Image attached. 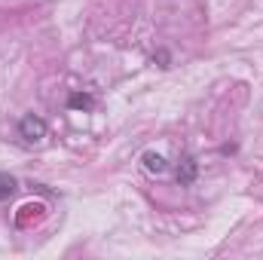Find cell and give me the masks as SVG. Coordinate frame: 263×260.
<instances>
[{
	"label": "cell",
	"mask_w": 263,
	"mask_h": 260,
	"mask_svg": "<svg viewBox=\"0 0 263 260\" xmlns=\"http://www.w3.org/2000/svg\"><path fill=\"white\" fill-rule=\"evenodd\" d=\"M141 162H144V169H147L150 175H165V172H168V159H165L162 153H153V150H147V153L141 156Z\"/></svg>",
	"instance_id": "obj_3"
},
{
	"label": "cell",
	"mask_w": 263,
	"mask_h": 260,
	"mask_svg": "<svg viewBox=\"0 0 263 260\" xmlns=\"http://www.w3.org/2000/svg\"><path fill=\"white\" fill-rule=\"evenodd\" d=\"M18 190V181H15V175H9V172H0V202H6V199H12Z\"/></svg>",
	"instance_id": "obj_4"
},
{
	"label": "cell",
	"mask_w": 263,
	"mask_h": 260,
	"mask_svg": "<svg viewBox=\"0 0 263 260\" xmlns=\"http://www.w3.org/2000/svg\"><path fill=\"white\" fill-rule=\"evenodd\" d=\"M196 175H199V162H196V156H184V162L178 165V184L181 187H190L193 181H196Z\"/></svg>",
	"instance_id": "obj_2"
},
{
	"label": "cell",
	"mask_w": 263,
	"mask_h": 260,
	"mask_svg": "<svg viewBox=\"0 0 263 260\" xmlns=\"http://www.w3.org/2000/svg\"><path fill=\"white\" fill-rule=\"evenodd\" d=\"M18 138H25L28 144H40L46 138V120L37 114H25L18 120Z\"/></svg>",
	"instance_id": "obj_1"
},
{
	"label": "cell",
	"mask_w": 263,
	"mask_h": 260,
	"mask_svg": "<svg viewBox=\"0 0 263 260\" xmlns=\"http://www.w3.org/2000/svg\"><path fill=\"white\" fill-rule=\"evenodd\" d=\"M67 107H70V110H92V107H95V98H92V95H80V92H77V95H70V98H67Z\"/></svg>",
	"instance_id": "obj_5"
}]
</instances>
